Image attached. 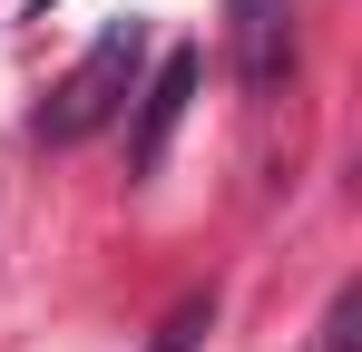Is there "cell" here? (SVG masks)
<instances>
[{
    "label": "cell",
    "mask_w": 362,
    "mask_h": 352,
    "mask_svg": "<svg viewBox=\"0 0 362 352\" xmlns=\"http://www.w3.org/2000/svg\"><path fill=\"white\" fill-rule=\"evenodd\" d=\"M226 30H235V78L255 98H274L294 69V10L284 0H226Z\"/></svg>",
    "instance_id": "3"
},
{
    "label": "cell",
    "mask_w": 362,
    "mask_h": 352,
    "mask_svg": "<svg viewBox=\"0 0 362 352\" xmlns=\"http://www.w3.org/2000/svg\"><path fill=\"white\" fill-rule=\"evenodd\" d=\"M137 78H147V20H108V30L88 40V59L69 69L49 98H40V137H49V147L98 137V127L137 98Z\"/></svg>",
    "instance_id": "1"
},
{
    "label": "cell",
    "mask_w": 362,
    "mask_h": 352,
    "mask_svg": "<svg viewBox=\"0 0 362 352\" xmlns=\"http://www.w3.org/2000/svg\"><path fill=\"white\" fill-rule=\"evenodd\" d=\"M353 323H362V284H343L333 303H323V343H313V352H353V343H362Z\"/></svg>",
    "instance_id": "5"
},
{
    "label": "cell",
    "mask_w": 362,
    "mask_h": 352,
    "mask_svg": "<svg viewBox=\"0 0 362 352\" xmlns=\"http://www.w3.org/2000/svg\"><path fill=\"white\" fill-rule=\"evenodd\" d=\"M40 10H49V0H40Z\"/></svg>",
    "instance_id": "6"
},
{
    "label": "cell",
    "mask_w": 362,
    "mask_h": 352,
    "mask_svg": "<svg viewBox=\"0 0 362 352\" xmlns=\"http://www.w3.org/2000/svg\"><path fill=\"white\" fill-rule=\"evenodd\" d=\"M206 333H216V284H206V293H186L177 313L157 323V343H147V352H196Z\"/></svg>",
    "instance_id": "4"
},
{
    "label": "cell",
    "mask_w": 362,
    "mask_h": 352,
    "mask_svg": "<svg viewBox=\"0 0 362 352\" xmlns=\"http://www.w3.org/2000/svg\"><path fill=\"white\" fill-rule=\"evenodd\" d=\"M196 78H206V59H196V49H167L147 78H137V127H127V167H137V176L167 167V137H177V117H186V98H196Z\"/></svg>",
    "instance_id": "2"
}]
</instances>
